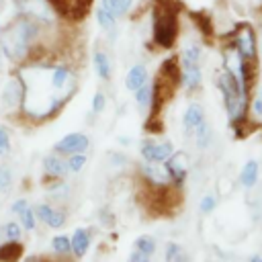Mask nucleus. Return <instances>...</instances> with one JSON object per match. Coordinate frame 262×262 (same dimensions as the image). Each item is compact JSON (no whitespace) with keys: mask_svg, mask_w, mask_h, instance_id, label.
<instances>
[{"mask_svg":"<svg viewBox=\"0 0 262 262\" xmlns=\"http://www.w3.org/2000/svg\"><path fill=\"white\" fill-rule=\"evenodd\" d=\"M215 86L217 90L221 92V98H223V106H225V113H227V119H229V125L231 129L235 131V135H244L246 131V125L250 123V100H252V92H248L246 88H242L235 78L225 72L223 68L217 72L215 76Z\"/></svg>","mask_w":262,"mask_h":262,"instance_id":"1","label":"nucleus"},{"mask_svg":"<svg viewBox=\"0 0 262 262\" xmlns=\"http://www.w3.org/2000/svg\"><path fill=\"white\" fill-rule=\"evenodd\" d=\"M180 39V4L176 0H154L151 6V45L172 49Z\"/></svg>","mask_w":262,"mask_h":262,"instance_id":"2","label":"nucleus"},{"mask_svg":"<svg viewBox=\"0 0 262 262\" xmlns=\"http://www.w3.org/2000/svg\"><path fill=\"white\" fill-rule=\"evenodd\" d=\"M225 41L235 47V51L254 63H260V47H258V31L254 29V25H250L248 20L235 23L233 29L227 33Z\"/></svg>","mask_w":262,"mask_h":262,"instance_id":"3","label":"nucleus"},{"mask_svg":"<svg viewBox=\"0 0 262 262\" xmlns=\"http://www.w3.org/2000/svg\"><path fill=\"white\" fill-rule=\"evenodd\" d=\"M23 98H25V86H23V80H20V76L14 72L8 80H6V84H4V88H2V94H0V102H2V108L6 111V113H20V108H23Z\"/></svg>","mask_w":262,"mask_h":262,"instance_id":"4","label":"nucleus"},{"mask_svg":"<svg viewBox=\"0 0 262 262\" xmlns=\"http://www.w3.org/2000/svg\"><path fill=\"white\" fill-rule=\"evenodd\" d=\"M174 154V145L172 141L164 139V141H156L151 137H145L141 139L139 143V156L143 162H158V164H164L170 156Z\"/></svg>","mask_w":262,"mask_h":262,"instance_id":"5","label":"nucleus"},{"mask_svg":"<svg viewBox=\"0 0 262 262\" xmlns=\"http://www.w3.org/2000/svg\"><path fill=\"white\" fill-rule=\"evenodd\" d=\"M90 147V137L82 131H72L68 135H63L61 139H57L53 143V151L61 154V156H72V154H80V151H88Z\"/></svg>","mask_w":262,"mask_h":262,"instance_id":"6","label":"nucleus"},{"mask_svg":"<svg viewBox=\"0 0 262 262\" xmlns=\"http://www.w3.org/2000/svg\"><path fill=\"white\" fill-rule=\"evenodd\" d=\"M166 172L172 180L174 186H182L186 176H188V168H190V160H188V154L186 151H174L166 162Z\"/></svg>","mask_w":262,"mask_h":262,"instance_id":"7","label":"nucleus"},{"mask_svg":"<svg viewBox=\"0 0 262 262\" xmlns=\"http://www.w3.org/2000/svg\"><path fill=\"white\" fill-rule=\"evenodd\" d=\"M139 174H141V180H145L149 186H168L172 184L168 172H166V166L164 164H158V162H143L139 164Z\"/></svg>","mask_w":262,"mask_h":262,"instance_id":"8","label":"nucleus"},{"mask_svg":"<svg viewBox=\"0 0 262 262\" xmlns=\"http://www.w3.org/2000/svg\"><path fill=\"white\" fill-rule=\"evenodd\" d=\"M180 86L186 92H196L203 86V66L201 63H180Z\"/></svg>","mask_w":262,"mask_h":262,"instance_id":"9","label":"nucleus"},{"mask_svg":"<svg viewBox=\"0 0 262 262\" xmlns=\"http://www.w3.org/2000/svg\"><path fill=\"white\" fill-rule=\"evenodd\" d=\"M43 172H45V178L49 180H57V178H66V174L70 172L68 170V162H66V156L57 154V151H51L43 158Z\"/></svg>","mask_w":262,"mask_h":262,"instance_id":"10","label":"nucleus"},{"mask_svg":"<svg viewBox=\"0 0 262 262\" xmlns=\"http://www.w3.org/2000/svg\"><path fill=\"white\" fill-rule=\"evenodd\" d=\"M207 119H205V108H203V104L201 102H188L186 104V108H184V113H182V127H184V131L186 133H190L192 135V131L201 125V123H205Z\"/></svg>","mask_w":262,"mask_h":262,"instance_id":"11","label":"nucleus"},{"mask_svg":"<svg viewBox=\"0 0 262 262\" xmlns=\"http://www.w3.org/2000/svg\"><path fill=\"white\" fill-rule=\"evenodd\" d=\"M92 66H94V72H96L98 80L111 82V78H113V61H111V55L104 49H94L92 51Z\"/></svg>","mask_w":262,"mask_h":262,"instance_id":"12","label":"nucleus"},{"mask_svg":"<svg viewBox=\"0 0 262 262\" xmlns=\"http://www.w3.org/2000/svg\"><path fill=\"white\" fill-rule=\"evenodd\" d=\"M94 18H96V25L108 35V41L113 43L117 39V18L98 2V6L94 8Z\"/></svg>","mask_w":262,"mask_h":262,"instance_id":"13","label":"nucleus"},{"mask_svg":"<svg viewBox=\"0 0 262 262\" xmlns=\"http://www.w3.org/2000/svg\"><path fill=\"white\" fill-rule=\"evenodd\" d=\"M145 82H149V72L143 63H133L127 74H125V88L129 92H135L139 86H143Z\"/></svg>","mask_w":262,"mask_h":262,"instance_id":"14","label":"nucleus"},{"mask_svg":"<svg viewBox=\"0 0 262 262\" xmlns=\"http://www.w3.org/2000/svg\"><path fill=\"white\" fill-rule=\"evenodd\" d=\"M90 244H92V235L86 227H78L72 235V256L74 258H84L90 250Z\"/></svg>","mask_w":262,"mask_h":262,"instance_id":"15","label":"nucleus"},{"mask_svg":"<svg viewBox=\"0 0 262 262\" xmlns=\"http://www.w3.org/2000/svg\"><path fill=\"white\" fill-rule=\"evenodd\" d=\"M203 45L199 41H188L182 45L180 53H178V61L180 63H203Z\"/></svg>","mask_w":262,"mask_h":262,"instance_id":"16","label":"nucleus"},{"mask_svg":"<svg viewBox=\"0 0 262 262\" xmlns=\"http://www.w3.org/2000/svg\"><path fill=\"white\" fill-rule=\"evenodd\" d=\"M258 174H260V164H258V160H248V162L244 164V168L239 170L237 182H239L244 188H254L256 182H258Z\"/></svg>","mask_w":262,"mask_h":262,"instance_id":"17","label":"nucleus"},{"mask_svg":"<svg viewBox=\"0 0 262 262\" xmlns=\"http://www.w3.org/2000/svg\"><path fill=\"white\" fill-rule=\"evenodd\" d=\"M23 254H25V248H23L20 239L18 242L6 239L0 244V262H18L23 258Z\"/></svg>","mask_w":262,"mask_h":262,"instance_id":"18","label":"nucleus"},{"mask_svg":"<svg viewBox=\"0 0 262 262\" xmlns=\"http://www.w3.org/2000/svg\"><path fill=\"white\" fill-rule=\"evenodd\" d=\"M135 104L141 113H149L151 108V100H154V84L151 82H145L143 86H139L135 92Z\"/></svg>","mask_w":262,"mask_h":262,"instance_id":"19","label":"nucleus"},{"mask_svg":"<svg viewBox=\"0 0 262 262\" xmlns=\"http://www.w3.org/2000/svg\"><path fill=\"white\" fill-rule=\"evenodd\" d=\"M133 2H135V0H100V4H102L117 20L123 18V16H127V14L131 12Z\"/></svg>","mask_w":262,"mask_h":262,"instance_id":"20","label":"nucleus"},{"mask_svg":"<svg viewBox=\"0 0 262 262\" xmlns=\"http://www.w3.org/2000/svg\"><path fill=\"white\" fill-rule=\"evenodd\" d=\"M192 137H194V143H196L199 149H207V147L213 143V129H211V125H209L207 121L201 123V125L192 131Z\"/></svg>","mask_w":262,"mask_h":262,"instance_id":"21","label":"nucleus"},{"mask_svg":"<svg viewBox=\"0 0 262 262\" xmlns=\"http://www.w3.org/2000/svg\"><path fill=\"white\" fill-rule=\"evenodd\" d=\"M133 246H135L137 252H141V254H145V256H149V258H151V256L156 254V250H158L156 237H154V235H147V233L139 235V237L133 242Z\"/></svg>","mask_w":262,"mask_h":262,"instance_id":"22","label":"nucleus"},{"mask_svg":"<svg viewBox=\"0 0 262 262\" xmlns=\"http://www.w3.org/2000/svg\"><path fill=\"white\" fill-rule=\"evenodd\" d=\"M51 250L53 254L57 256H70L72 254V237L59 233V235H53L51 237Z\"/></svg>","mask_w":262,"mask_h":262,"instance_id":"23","label":"nucleus"},{"mask_svg":"<svg viewBox=\"0 0 262 262\" xmlns=\"http://www.w3.org/2000/svg\"><path fill=\"white\" fill-rule=\"evenodd\" d=\"M66 162H68V170L72 174H78L84 170L86 162H88V156L86 151H80V154H72V156H66Z\"/></svg>","mask_w":262,"mask_h":262,"instance_id":"24","label":"nucleus"},{"mask_svg":"<svg viewBox=\"0 0 262 262\" xmlns=\"http://www.w3.org/2000/svg\"><path fill=\"white\" fill-rule=\"evenodd\" d=\"M164 260H166V262H186V254H184V250H182L178 244L170 242V244L166 246Z\"/></svg>","mask_w":262,"mask_h":262,"instance_id":"25","label":"nucleus"},{"mask_svg":"<svg viewBox=\"0 0 262 262\" xmlns=\"http://www.w3.org/2000/svg\"><path fill=\"white\" fill-rule=\"evenodd\" d=\"M12 184H14V178H12V170H10V166L0 164V194L10 192Z\"/></svg>","mask_w":262,"mask_h":262,"instance_id":"26","label":"nucleus"},{"mask_svg":"<svg viewBox=\"0 0 262 262\" xmlns=\"http://www.w3.org/2000/svg\"><path fill=\"white\" fill-rule=\"evenodd\" d=\"M20 217V225L27 229V231H33L37 227V213H35V207H25V211L18 215Z\"/></svg>","mask_w":262,"mask_h":262,"instance_id":"27","label":"nucleus"},{"mask_svg":"<svg viewBox=\"0 0 262 262\" xmlns=\"http://www.w3.org/2000/svg\"><path fill=\"white\" fill-rule=\"evenodd\" d=\"M106 108V94L102 90H96L92 94V102H90V113L92 115H102Z\"/></svg>","mask_w":262,"mask_h":262,"instance_id":"28","label":"nucleus"},{"mask_svg":"<svg viewBox=\"0 0 262 262\" xmlns=\"http://www.w3.org/2000/svg\"><path fill=\"white\" fill-rule=\"evenodd\" d=\"M63 223H66V211L53 207L51 213H49V217L45 219V225H49L51 229H59V227H63Z\"/></svg>","mask_w":262,"mask_h":262,"instance_id":"29","label":"nucleus"},{"mask_svg":"<svg viewBox=\"0 0 262 262\" xmlns=\"http://www.w3.org/2000/svg\"><path fill=\"white\" fill-rule=\"evenodd\" d=\"M12 151V141H10V131L0 125V156H8Z\"/></svg>","mask_w":262,"mask_h":262,"instance_id":"30","label":"nucleus"},{"mask_svg":"<svg viewBox=\"0 0 262 262\" xmlns=\"http://www.w3.org/2000/svg\"><path fill=\"white\" fill-rule=\"evenodd\" d=\"M20 235H23V229H20V225H18V223L8 221V223L4 225V239L18 242V239H20Z\"/></svg>","mask_w":262,"mask_h":262,"instance_id":"31","label":"nucleus"},{"mask_svg":"<svg viewBox=\"0 0 262 262\" xmlns=\"http://www.w3.org/2000/svg\"><path fill=\"white\" fill-rule=\"evenodd\" d=\"M215 207H217V196H215L213 192L205 194V196L201 199V203H199V209H201V213H205V215L213 213V211H215Z\"/></svg>","mask_w":262,"mask_h":262,"instance_id":"32","label":"nucleus"},{"mask_svg":"<svg viewBox=\"0 0 262 262\" xmlns=\"http://www.w3.org/2000/svg\"><path fill=\"white\" fill-rule=\"evenodd\" d=\"M108 164L115 168H123L125 164H129V158L123 151H108Z\"/></svg>","mask_w":262,"mask_h":262,"instance_id":"33","label":"nucleus"},{"mask_svg":"<svg viewBox=\"0 0 262 262\" xmlns=\"http://www.w3.org/2000/svg\"><path fill=\"white\" fill-rule=\"evenodd\" d=\"M51 209H53V205H49V203H39V205L35 207V213H37V219H41V221L45 223V219L49 217V213H51Z\"/></svg>","mask_w":262,"mask_h":262,"instance_id":"34","label":"nucleus"},{"mask_svg":"<svg viewBox=\"0 0 262 262\" xmlns=\"http://www.w3.org/2000/svg\"><path fill=\"white\" fill-rule=\"evenodd\" d=\"M25 207H29V201H27V199H16V201L10 205V213L20 215V213L25 211Z\"/></svg>","mask_w":262,"mask_h":262,"instance_id":"35","label":"nucleus"},{"mask_svg":"<svg viewBox=\"0 0 262 262\" xmlns=\"http://www.w3.org/2000/svg\"><path fill=\"white\" fill-rule=\"evenodd\" d=\"M127 262H149V256H145V254H141V252H137V250H133V252L129 254V258H127Z\"/></svg>","mask_w":262,"mask_h":262,"instance_id":"36","label":"nucleus"},{"mask_svg":"<svg viewBox=\"0 0 262 262\" xmlns=\"http://www.w3.org/2000/svg\"><path fill=\"white\" fill-rule=\"evenodd\" d=\"M258 47H260V57H262V25L258 29Z\"/></svg>","mask_w":262,"mask_h":262,"instance_id":"37","label":"nucleus"},{"mask_svg":"<svg viewBox=\"0 0 262 262\" xmlns=\"http://www.w3.org/2000/svg\"><path fill=\"white\" fill-rule=\"evenodd\" d=\"M250 262H262V254H254V256L250 258Z\"/></svg>","mask_w":262,"mask_h":262,"instance_id":"38","label":"nucleus"},{"mask_svg":"<svg viewBox=\"0 0 262 262\" xmlns=\"http://www.w3.org/2000/svg\"><path fill=\"white\" fill-rule=\"evenodd\" d=\"M119 143H123V145H129V143H131V139H129V137H119Z\"/></svg>","mask_w":262,"mask_h":262,"instance_id":"39","label":"nucleus"},{"mask_svg":"<svg viewBox=\"0 0 262 262\" xmlns=\"http://www.w3.org/2000/svg\"><path fill=\"white\" fill-rule=\"evenodd\" d=\"M4 242V225H0V244Z\"/></svg>","mask_w":262,"mask_h":262,"instance_id":"40","label":"nucleus"},{"mask_svg":"<svg viewBox=\"0 0 262 262\" xmlns=\"http://www.w3.org/2000/svg\"><path fill=\"white\" fill-rule=\"evenodd\" d=\"M25 262H43V258H27Z\"/></svg>","mask_w":262,"mask_h":262,"instance_id":"41","label":"nucleus"},{"mask_svg":"<svg viewBox=\"0 0 262 262\" xmlns=\"http://www.w3.org/2000/svg\"><path fill=\"white\" fill-rule=\"evenodd\" d=\"M2 59H4V53H2V47H0V66H2Z\"/></svg>","mask_w":262,"mask_h":262,"instance_id":"42","label":"nucleus"},{"mask_svg":"<svg viewBox=\"0 0 262 262\" xmlns=\"http://www.w3.org/2000/svg\"><path fill=\"white\" fill-rule=\"evenodd\" d=\"M258 96H260V98H262V86H260V88H258Z\"/></svg>","mask_w":262,"mask_h":262,"instance_id":"43","label":"nucleus"}]
</instances>
